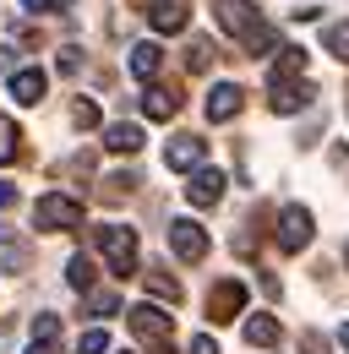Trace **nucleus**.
Returning a JSON list of instances; mask_svg holds the SVG:
<instances>
[{
    "instance_id": "f257e3e1",
    "label": "nucleus",
    "mask_w": 349,
    "mask_h": 354,
    "mask_svg": "<svg viewBox=\"0 0 349 354\" xmlns=\"http://www.w3.org/2000/svg\"><path fill=\"white\" fill-rule=\"evenodd\" d=\"M93 240H98V257L109 262L115 278H131V272H136V229H126V223H98Z\"/></svg>"
},
{
    "instance_id": "f03ea898",
    "label": "nucleus",
    "mask_w": 349,
    "mask_h": 354,
    "mask_svg": "<svg viewBox=\"0 0 349 354\" xmlns=\"http://www.w3.org/2000/svg\"><path fill=\"white\" fill-rule=\"evenodd\" d=\"M33 223L49 229V234H60V229H82V202L49 191V196H39V207H33Z\"/></svg>"
},
{
    "instance_id": "7ed1b4c3",
    "label": "nucleus",
    "mask_w": 349,
    "mask_h": 354,
    "mask_svg": "<svg viewBox=\"0 0 349 354\" xmlns=\"http://www.w3.org/2000/svg\"><path fill=\"white\" fill-rule=\"evenodd\" d=\"M316 98V88L305 82V77H267V104H273V115H295Z\"/></svg>"
},
{
    "instance_id": "20e7f679",
    "label": "nucleus",
    "mask_w": 349,
    "mask_h": 354,
    "mask_svg": "<svg viewBox=\"0 0 349 354\" xmlns=\"http://www.w3.org/2000/svg\"><path fill=\"white\" fill-rule=\"evenodd\" d=\"M170 251L180 262H202V257H208V229L197 218H174L170 223Z\"/></svg>"
},
{
    "instance_id": "39448f33",
    "label": "nucleus",
    "mask_w": 349,
    "mask_h": 354,
    "mask_svg": "<svg viewBox=\"0 0 349 354\" xmlns=\"http://www.w3.org/2000/svg\"><path fill=\"white\" fill-rule=\"evenodd\" d=\"M213 11H218V28H224V33H235L240 44L262 28V17H257V6H251V0H218Z\"/></svg>"
},
{
    "instance_id": "423d86ee",
    "label": "nucleus",
    "mask_w": 349,
    "mask_h": 354,
    "mask_svg": "<svg viewBox=\"0 0 349 354\" xmlns=\"http://www.w3.org/2000/svg\"><path fill=\"white\" fill-rule=\"evenodd\" d=\"M240 310H246V283H240V278L213 283V295H208V316H213V322H235Z\"/></svg>"
},
{
    "instance_id": "0eeeda50",
    "label": "nucleus",
    "mask_w": 349,
    "mask_h": 354,
    "mask_svg": "<svg viewBox=\"0 0 349 354\" xmlns=\"http://www.w3.org/2000/svg\"><path fill=\"white\" fill-rule=\"evenodd\" d=\"M170 327H174V322L159 306H147V300H142V306H131V333H136L142 344H170Z\"/></svg>"
},
{
    "instance_id": "6e6552de",
    "label": "nucleus",
    "mask_w": 349,
    "mask_h": 354,
    "mask_svg": "<svg viewBox=\"0 0 349 354\" xmlns=\"http://www.w3.org/2000/svg\"><path fill=\"white\" fill-rule=\"evenodd\" d=\"M311 229H316V218H311L305 207H284V213H278V245H284V251H305V245H311Z\"/></svg>"
},
{
    "instance_id": "1a4fd4ad",
    "label": "nucleus",
    "mask_w": 349,
    "mask_h": 354,
    "mask_svg": "<svg viewBox=\"0 0 349 354\" xmlns=\"http://www.w3.org/2000/svg\"><path fill=\"white\" fill-rule=\"evenodd\" d=\"M202 158H208V142H202V136H174L170 147H164V164L180 169V175H197Z\"/></svg>"
},
{
    "instance_id": "9d476101",
    "label": "nucleus",
    "mask_w": 349,
    "mask_h": 354,
    "mask_svg": "<svg viewBox=\"0 0 349 354\" xmlns=\"http://www.w3.org/2000/svg\"><path fill=\"white\" fill-rule=\"evenodd\" d=\"M240 104H246V88H240V82H213V93H208V120H213V126L235 120Z\"/></svg>"
},
{
    "instance_id": "9b49d317",
    "label": "nucleus",
    "mask_w": 349,
    "mask_h": 354,
    "mask_svg": "<svg viewBox=\"0 0 349 354\" xmlns=\"http://www.w3.org/2000/svg\"><path fill=\"white\" fill-rule=\"evenodd\" d=\"M218 196H224V175H218V169H197L191 185H186V202H191V207H213Z\"/></svg>"
},
{
    "instance_id": "f8f14e48",
    "label": "nucleus",
    "mask_w": 349,
    "mask_h": 354,
    "mask_svg": "<svg viewBox=\"0 0 349 354\" xmlns=\"http://www.w3.org/2000/svg\"><path fill=\"white\" fill-rule=\"evenodd\" d=\"M174 109H180V88H147L142 93V115L147 120H174Z\"/></svg>"
},
{
    "instance_id": "ddd939ff",
    "label": "nucleus",
    "mask_w": 349,
    "mask_h": 354,
    "mask_svg": "<svg viewBox=\"0 0 349 354\" xmlns=\"http://www.w3.org/2000/svg\"><path fill=\"white\" fill-rule=\"evenodd\" d=\"M159 66H164V49L153 44V39H142V44L131 49V77H136V82H153Z\"/></svg>"
},
{
    "instance_id": "4468645a",
    "label": "nucleus",
    "mask_w": 349,
    "mask_h": 354,
    "mask_svg": "<svg viewBox=\"0 0 349 354\" xmlns=\"http://www.w3.org/2000/svg\"><path fill=\"white\" fill-rule=\"evenodd\" d=\"M186 0H153V33H180L186 28Z\"/></svg>"
},
{
    "instance_id": "2eb2a0df",
    "label": "nucleus",
    "mask_w": 349,
    "mask_h": 354,
    "mask_svg": "<svg viewBox=\"0 0 349 354\" xmlns=\"http://www.w3.org/2000/svg\"><path fill=\"white\" fill-rule=\"evenodd\" d=\"M11 98H17V104H39L44 98V71H33V66L11 71Z\"/></svg>"
},
{
    "instance_id": "dca6fc26",
    "label": "nucleus",
    "mask_w": 349,
    "mask_h": 354,
    "mask_svg": "<svg viewBox=\"0 0 349 354\" xmlns=\"http://www.w3.org/2000/svg\"><path fill=\"white\" fill-rule=\"evenodd\" d=\"M142 142H147V136H142V126H131V120H120V126L104 131V147H109V153H136Z\"/></svg>"
},
{
    "instance_id": "f3484780",
    "label": "nucleus",
    "mask_w": 349,
    "mask_h": 354,
    "mask_svg": "<svg viewBox=\"0 0 349 354\" xmlns=\"http://www.w3.org/2000/svg\"><path fill=\"white\" fill-rule=\"evenodd\" d=\"M142 283H147V295H153V300H180V283H174L170 272H164V267H147V272H142Z\"/></svg>"
},
{
    "instance_id": "a211bd4d",
    "label": "nucleus",
    "mask_w": 349,
    "mask_h": 354,
    "mask_svg": "<svg viewBox=\"0 0 349 354\" xmlns=\"http://www.w3.org/2000/svg\"><path fill=\"white\" fill-rule=\"evenodd\" d=\"M246 344H251V349H273V344H278V322H273V316H251V322H246Z\"/></svg>"
},
{
    "instance_id": "6ab92c4d",
    "label": "nucleus",
    "mask_w": 349,
    "mask_h": 354,
    "mask_svg": "<svg viewBox=\"0 0 349 354\" xmlns=\"http://www.w3.org/2000/svg\"><path fill=\"white\" fill-rule=\"evenodd\" d=\"M213 60H218L213 39H191V49H186V66H191V71H208Z\"/></svg>"
},
{
    "instance_id": "aec40b11",
    "label": "nucleus",
    "mask_w": 349,
    "mask_h": 354,
    "mask_svg": "<svg viewBox=\"0 0 349 354\" xmlns=\"http://www.w3.org/2000/svg\"><path fill=\"white\" fill-rule=\"evenodd\" d=\"M66 283L71 289H93V257H71L66 262Z\"/></svg>"
},
{
    "instance_id": "412c9836",
    "label": "nucleus",
    "mask_w": 349,
    "mask_h": 354,
    "mask_svg": "<svg viewBox=\"0 0 349 354\" xmlns=\"http://www.w3.org/2000/svg\"><path fill=\"white\" fill-rule=\"evenodd\" d=\"M267 49H278V33H273V28H267V22H262L257 33H251V39H246V55H251V60H262V55H267Z\"/></svg>"
},
{
    "instance_id": "4be33fe9",
    "label": "nucleus",
    "mask_w": 349,
    "mask_h": 354,
    "mask_svg": "<svg viewBox=\"0 0 349 354\" xmlns=\"http://www.w3.org/2000/svg\"><path fill=\"white\" fill-rule=\"evenodd\" d=\"M115 310H120V295H115V289L87 295V316H115Z\"/></svg>"
},
{
    "instance_id": "5701e85b",
    "label": "nucleus",
    "mask_w": 349,
    "mask_h": 354,
    "mask_svg": "<svg viewBox=\"0 0 349 354\" xmlns=\"http://www.w3.org/2000/svg\"><path fill=\"white\" fill-rule=\"evenodd\" d=\"M322 44H328V55H339V60H349V22H333Z\"/></svg>"
},
{
    "instance_id": "b1692460",
    "label": "nucleus",
    "mask_w": 349,
    "mask_h": 354,
    "mask_svg": "<svg viewBox=\"0 0 349 354\" xmlns=\"http://www.w3.org/2000/svg\"><path fill=\"white\" fill-rule=\"evenodd\" d=\"M17 142H22V136H17V126L0 115V164H11V158H17Z\"/></svg>"
},
{
    "instance_id": "393cba45",
    "label": "nucleus",
    "mask_w": 349,
    "mask_h": 354,
    "mask_svg": "<svg viewBox=\"0 0 349 354\" xmlns=\"http://www.w3.org/2000/svg\"><path fill=\"white\" fill-rule=\"evenodd\" d=\"M33 344H60V316H39L33 322Z\"/></svg>"
},
{
    "instance_id": "a878e982",
    "label": "nucleus",
    "mask_w": 349,
    "mask_h": 354,
    "mask_svg": "<svg viewBox=\"0 0 349 354\" xmlns=\"http://www.w3.org/2000/svg\"><path fill=\"white\" fill-rule=\"evenodd\" d=\"M77 354H109V333H104V327H93V333H82V344H77Z\"/></svg>"
},
{
    "instance_id": "bb28decb",
    "label": "nucleus",
    "mask_w": 349,
    "mask_h": 354,
    "mask_svg": "<svg viewBox=\"0 0 349 354\" xmlns=\"http://www.w3.org/2000/svg\"><path fill=\"white\" fill-rule=\"evenodd\" d=\"M71 126H98V104H93V98H77V104H71Z\"/></svg>"
},
{
    "instance_id": "cd10ccee",
    "label": "nucleus",
    "mask_w": 349,
    "mask_h": 354,
    "mask_svg": "<svg viewBox=\"0 0 349 354\" xmlns=\"http://www.w3.org/2000/svg\"><path fill=\"white\" fill-rule=\"evenodd\" d=\"M22 11H33V17H49V11H71V0H22Z\"/></svg>"
},
{
    "instance_id": "c85d7f7f",
    "label": "nucleus",
    "mask_w": 349,
    "mask_h": 354,
    "mask_svg": "<svg viewBox=\"0 0 349 354\" xmlns=\"http://www.w3.org/2000/svg\"><path fill=\"white\" fill-rule=\"evenodd\" d=\"M301 349H305V354H333V349H328V338H322V333H301Z\"/></svg>"
},
{
    "instance_id": "c756f323",
    "label": "nucleus",
    "mask_w": 349,
    "mask_h": 354,
    "mask_svg": "<svg viewBox=\"0 0 349 354\" xmlns=\"http://www.w3.org/2000/svg\"><path fill=\"white\" fill-rule=\"evenodd\" d=\"M55 66H60V71H77V66H82V49H77V44L60 49V60H55Z\"/></svg>"
},
{
    "instance_id": "7c9ffc66",
    "label": "nucleus",
    "mask_w": 349,
    "mask_h": 354,
    "mask_svg": "<svg viewBox=\"0 0 349 354\" xmlns=\"http://www.w3.org/2000/svg\"><path fill=\"white\" fill-rule=\"evenodd\" d=\"M186 354H218V344L208 338V333H202V338H191V349H186Z\"/></svg>"
},
{
    "instance_id": "2f4dec72",
    "label": "nucleus",
    "mask_w": 349,
    "mask_h": 354,
    "mask_svg": "<svg viewBox=\"0 0 349 354\" xmlns=\"http://www.w3.org/2000/svg\"><path fill=\"white\" fill-rule=\"evenodd\" d=\"M6 207H17V185H11V180H0V213H6Z\"/></svg>"
},
{
    "instance_id": "473e14b6",
    "label": "nucleus",
    "mask_w": 349,
    "mask_h": 354,
    "mask_svg": "<svg viewBox=\"0 0 349 354\" xmlns=\"http://www.w3.org/2000/svg\"><path fill=\"white\" fill-rule=\"evenodd\" d=\"M339 349L349 354V322H344V327H339Z\"/></svg>"
},
{
    "instance_id": "72a5a7b5",
    "label": "nucleus",
    "mask_w": 349,
    "mask_h": 354,
    "mask_svg": "<svg viewBox=\"0 0 349 354\" xmlns=\"http://www.w3.org/2000/svg\"><path fill=\"white\" fill-rule=\"evenodd\" d=\"M28 354H60V349H55V344H33Z\"/></svg>"
},
{
    "instance_id": "f704fd0d",
    "label": "nucleus",
    "mask_w": 349,
    "mask_h": 354,
    "mask_svg": "<svg viewBox=\"0 0 349 354\" xmlns=\"http://www.w3.org/2000/svg\"><path fill=\"white\" fill-rule=\"evenodd\" d=\"M153 354H170V349H164V344H159V349H153Z\"/></svg>"
}]
</instances>
